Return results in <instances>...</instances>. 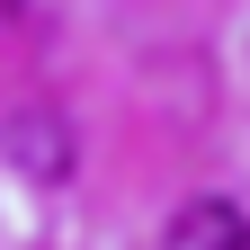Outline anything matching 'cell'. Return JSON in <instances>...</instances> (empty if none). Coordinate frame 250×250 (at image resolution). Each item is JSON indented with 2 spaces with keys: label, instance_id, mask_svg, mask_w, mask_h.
<instances>
[{
  "label": "cell",
  "instance_id": "6da1fadb",
  "mask_svg": "<svg viewBox=\"0 0 250 250\" xmlns=\"http://www.w3.org/2000/svg\"><path fill=\"white\" fill-rule=\"evenodd\" d=\"M161 250H250V224H241V206H232V197H197V206H179V214H170Z\"/></svg>",
  "mask_w": 250,
  "mask_h": 250
}]
</instances>
